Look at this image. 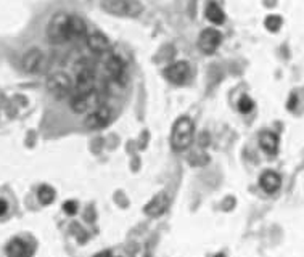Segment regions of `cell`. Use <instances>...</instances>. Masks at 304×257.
Returning a JSON list of instances; mask_svg holds the SVG:
<instances>
[{"instance_id":"cell-24","label":"cell","mask_w":304,"mask_h":257,"mask_svg":"<svg viewBox=\"0 0 304 257\" xmlns=\"http://www.w3.org/2000/svg\"><path fill=\"white\" fill-rule=\"evenodd\" d=\"M93 257H111V254L108 252V251H103V252H99V254H95Z\"/></svg>"},{"instance_id":"cell-21","label":"cell","mask_w":304,"mask_h":257,"mask_svg":"<svg viewBox=\"0 0 304 257\" xmlns=\"http://www.w3.org/2000/svg\"><path fill=\"white\" fill-rule=\"evenodd\" d=\"M280 25H282V19H280V16H275V15H272V16H269V18L266 19V26H267L270 31H277V29L280 28Z\"/></svg>"},{"instance_id":"cell-18","label":"cell","mask_w":304,"mask_h":257,"mask_svg":"<svg viewBox=\"0 0 304 257\" xmlns=\"http://www.w3.org/2000/svg\"><path fill=\"white\" fill-rule=\"evenodd\" d=\"M206 16L214 25H222L224 19H225V15L221 10V7H217L216 4H209L208 8H206Z\"/></svg>"},{"instance_id":"cell-22","label":"cell","mask_w":304,"mask_h":257,"mask_svg":"<svg viewBox=\"0 0 304 257\" xmlns=\"http://www.w3.org/2000/svg\"><path fill=\"white\" fill-rule=\"evenodd\" d=\"M63 211L66 212L68 216H74L76 212H78V203H76V201H66V203L63 204Z\"/></svg>"},{"instance_id":"cell-14","label":"cell","mask_w":304,"mask_h":257,"mask_svg":"<svg viewBox=\"0 0 304 257\" xmlns=\"http://www.w3.org/2000/svg\"><path fill=\"white\" fill-rule=\"evenodd\" d=\"M259 183H261V188L264 190L266 193H275L277 190L280 188L282 185V178L277 172L274 171H267L261 175L259 178Z\"/></svg>"},{"instance_id":"cell-13","label":"cell","mask_w":304,"mask_h":257,"mask_svg":"<svg viewBox=\"0 0 304 257\" xmlns=\"http://www.w3.org/2000/svg\"><path fill=\"white\" fill-rule=\"evenodd\" d=\"M85 43L93 53L102 55L110 50V40H108L105 36L99 34V32H93V34H87L85 37Z\"/></svg>"},{"instance_id":"cell-25","label":"cell","mask_w":304,"mask_h":257,"mask_svg":"<svg viewBox=\"0 0 304 257\" xmlns=\"http://www.w3.org/2000/svg\"><path fill=\"white\" fill-rule=\"evenodd\" d=\"M214 257H225V255H224V254H216Z\"/></svg>"},{"instance_id":"cell-3","label":"cell","mask_w":304,"mask_h":257,"mask_svg":"<svg viewBox=\"0 0 304 257\" xmlns=\"http://www.w3.org/2000/svg\"><path fill=\"white\" fill-rule=\"evenodd\" d=\"M102 8L110 15L129 18H135L144 12L138 0H102Z\"/></svg>"},{"instance_id":"cell-11","label":"cell","mask_w":304,"mask_h":257,"mask_svg":"<svg viewBox=\"0 0 304 257\" xmlns=\"http://www.w3.org/2000/svg\"><path fill=\"white\" fill-rule=\"evenodd\" d=\"M93 81H95V74L92 71L90 66H81L76 74V84L79 87V92H89L93 88Z\"/></svg>"},{"instance_id":"cell-2","label":"cell","mask_w":304,"mask_h":257,"mask_svg":"<svg viewBox=\"0 0 304 257\" xmlns=\"http://www.w3.org/2000/svg\"><path fill=\"white\" fill-rule=\"evenodd\" d=\"M69 18L71 15L68 13H55L49 21L47 26V39L49 42L55 43V45H61L71 40V32H69Z\"/></svg>"},{"instance_id":"cell-16","label":"cell","mask_w":304,"mask_h":257,"mask_svg":"<svg viewBox=\"0 0 304 257\" xmlns=\"http://www.w3.org/2000/svg\"><path fill=\"white\" fill-rule=\"evenodd\" d=\"M69 32H71V39L87 37V23L81 16L73 15L69 18Z\"/></svg>"},{"instance_id":"cell-9","label":"cell","mask_w":304,"mask_h":257,"mask_svg":"<svg viewBox=\"0 0 304 257\" xmlns=\"http://www.w3.org/2000/svg\"><path fill=\"white\" fill-rule=\"evenodd\" d=\"M166 79L172 84H183L190 77V64L187 61H176L169 64L166 71Z\"/></svg>"},{"instance_id":"cell-23","label":"cell","mask_w":304,"mask_h":257,"mask_svg":"<svg viewBox=\"0 0 304 257\" xmlns=\"http://www.w3.org/2000/svg\"><path fill=\"white\" fill-rule=\"evenodd\" d=\"M8 211H10V204H8V201L5 198H0V219L5 217L8 214Z\"/></svg>"},{"instance_id":"cell-6","label":"cell","mask_w":304,"mask_h":257,"mask_svg":"<svg viewBox=\"0 0 304 257\" xmlns=\"http://www.w3.org/2000/svg\"><path fill=\"white\" fill-rule=\"evenodd\" d=\"M114 118V111L111 106L108 105H100L99 108H95L93 111H90L89 114L84 119V126L90 130H99L106 127Z\"/></svg>"},{"instance_id":"cell-7","label":"cell","mask_w":304,"mask_h":257,"mask_svg":"<svg viewBox=\"0 0 304 257\" xmlns=\"http://www.w3.org/2000/svg\"><path fill=\"white\" fill-rule=\"evenodd\" d=\"M21 66L28 74H39L45 68V55L39 49H31L25 53Z\"/></svg>"},{"instance_id":"cell-1","label":"cell","mask_w":304,"mask_h":257,"mask_svg":"<svg viewBox=\"0 0 304 257\" xmlns=\"http://www.w3.org/2000/svg\"><path fill=\"white\" fill-rule=\"evenodd\" d=\"M195 138V126L189 118H180L176 121V124L171 132V147L174 151H185L192 147Z\"/></svg>"},{"instance_id":"cell-10","label":"cell","mask_w":304,"mask_h":257,"mask_svg":"<svg viewBox=\"0 0 304 257\" xmlns=\"http://www.w3.org/2000/svg\"><path fill=\"white\" fill-rule=\"evenodd\" d=\"M168 204H169L168 193L161 192L153 199H150V203L145 206V214L150 216V217H159V216H162L166 212Z\"/></svg>"},{"instance_id":"cell-12","label":"cell","mask_w":304,"mask_h":257,"mask_svg":"<svg viewBox=\"0 0 304 257\" xmlns=\"http://www.w3.org/2000/svg\"><path fill=\"white\" fill-rule=\"evenodd\" d=\"M7 255L8 257H32V249L25 240L13 238L7 244Z\"/></svg>"},{"instance_id":"cell-5","label":"cell","mask_w":304,"mask_h":257,"mask_svg":"<svg viewBox=\"0 0 304 257\" xmlns=\"http://www.w3.org/2000/svg\"><path fill=\"white\" fill-rule=\"evenodd\" d=\"M47 90L50 92V95L61 100L64 97H68L69 92L73 90V79L66 73L61 71L53 73L47 79Z\"/></svg>"},{"instance_id":"cell-17","label":"cell","mask_w":304,"mask_h":257,"mask_svg":"<svg viewBox=\"0 0 304 257\" xmlns=\"http://www.w3.org/2000/svg\"><path fill=\"white\" fill-rule=\"evenodd\" d=\"M105 69L108 71V74H110L113 79H119L124 73V64L118 57H110L105 61Z\"/></svg>"},{"instance_id":"cell-4","label":"cell","mask_w":304,"mask_h":257,"mask_svg":"<svg viewBox=\"0 0 304 257\" xmlns=\"http://www.w3.org/2000/svg\"><path fill=\"white\" fill-rule=\"evenodd\" d=\"M99 106H100V95L95 88H92L89 92H79L69 102V108L76 114H89L90 109L93 111Z\"/></svg>"},{"instance_id":"cell-15","label":"cell","mask_w":304,"mask_h":257,"mask_svg":"<svg viewBox=\"0 0 304 257\" xmlns=\"http://www.w3.org/2000/svg\"><path fill=\"white\" fill-rule=\"evenodd\" d=\"M259 147L267 154H275L278 151V137L272 132L259 133Z\"/></svg>"},{"instance_id":"cell-8","label":"cell","mask_w":304,"mask_h":257,"mask_svg":"<svg viewBox=\"0 0 304 257\" xmlns=\"http://www.w3.org/2000/svg\"><path fill=\"white\" fill-rule=\"evenodd\" d=\"M222 34L217 29H204L198 37V47L204 55H211L221 45Z\"/></svg>"},{"instance_id":"cell-20","label":"cell","mask_w":304,"mask_h":257,"mask_svg":"<svg viewBox=\"0 0 304 257\" xmlns=\"http://www.w3.org/2000/svg\"><path fill=\"white\" fill-rule=\"evenodd\" d=\"M253 106H254V103H253V100L249 97H243L240 102H238V109H240L243 114L249 113V111L253 109Z\"/></svg>"},{"instance_id":"cell-19","label":"cell","mask_w":304,"mask_h":257,"mask_svg":"<svg viewBox=\"0 0 304 257\" xmlns=\"http://www.w3.org/2000/svg\"><path fill=\"white\" fill-rule=\"evenodd\" d=\"M37 198L40 201V204H43V206L52 204L53 199H55V190L49 185H42L37 192Z\"/></svg>"}]
</instances>
